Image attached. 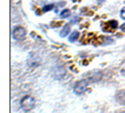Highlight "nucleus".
<instances>
[{
  "mask_svg": "<svg viewBox=\"0 0 125 113\" xmlns=\"http://www.w3.org/2000/svg\"><path fill=\"white\" fill-rule=\"evenodd\" d=\"M34 106H36V100L31 96H25L21 100V108L26 112L32 110Z\"/></svg>",
  "mask_w": 125,
  "mask_h": 113,
  "instance_id": "obj_1",
  "label": "nucleus"
},
{
  "mask_svg": "<svg viewBox=\"0 0 125 113\" xmlns=\"http://www.w3.org/2000/svg\"><path fill=\"white\" fill-rule=\"evenodd\" d=\"M89 81L87 79H83L80 81H77L74 85V92L76 93V95H81V93H83L85 91V89L88 88V85H89Z\"/></svg>",
  "mask_w": 125,
  "mask_h": 113,
  "instance_id": "obj_2",
  "label": "nucleus"
},
{
  "mask_svg": "<svg viewBox=\"0 0 125 113\" xmlns=\"http://www.w3.org/2000/svg\"><path fill=\"white\" fill-rule=\"evenodd\" d=\"M102 78V73L100 71H93V72H90L85 79H87L90 83H94V82H98V81L101 80Z\"/></svg>",
  "mask_w": 125,
  "mask_h": 113,
  "instance_id": "obj_3",
  "label": "nucleus"
},
{
  "mask_svg": "<svg viewBox=\"0 0 125 113\" xmlns=\"http://www.w3.org/2000/svg\"><path fill=\"white\" fill-rule=\"evenodd\" d=\"M13 36H14L15 40L21 41L26 36V30L21 26L15 27L14 30H13Z\"/></svg>",
  "mask_w": 125,
  "mask_h": 113,
  "instance_id": "obj_4",
  "label": "nucleus"
},
{
  "mask_svg": "<svg viewBox=\"0 0 125 113\" xmlns=\"http://www.w3.org/2000/svg\"><path fill=\"white\" fill-rule=\"evenodd\" d=\"M115 99L119 104L124 105L125 104V89H121V90L117 92L115 96Z\"/></svg>",
  "mask_w": 125,
  "mask_h": 113,
  "instance_id": "obj_5",
  "label": "nucleus"
},
{
  "mask_svg": "<svg viewBox=\"0 0 125 113\" xmlns=\"http://www.w3.org/2000/svg\"><path fill=\"white\" fill-rule=\"evenodd\" d=\"M65 74H66L65 69L62 68V67H58V68H56L55 70H54V77H55L56 79H61V78H62L65 76Z\"/></svg>",
  "mask_w": 125,
  "mask_h": 113,
  "instance_id": "obj_6",
  "label": "nucleus"
},
{
  "mask_svg": "<svg viewBox=\"0 0 125 113\" xmlns=\"http://www.w3.org/2000/svg\"><path fill=\"white\" fill-rule=\"evenodd\" d=\"M117 27H118V22H117L116 20H112L106 23V25H105V30H115Z\"/></svg>",
  "mask_w": 125,
  "mask_h": 113,
  "instance_id": "obj_7",
  "label": "nucleus"
},
{
  "mask_svg": "<svg viewBox=\"0 0 125 113\" xmlns=\"http://www.w3.org/2000/svg\"><path fill=\"white\" fill-rule=\"evenodd\" d=\"M70 30H71V26H70L69 24H66L64 27H62V29L61 33H60V35H61L62 37L67 36V35H68V33L70 32Z\"/></svg>",
  "mask_w": 125,
  "mask_h": 113,
  "instance_id": "obj_8",
  "label": "nucleus"
},
{
  "mask_svg": "<svg viewBox=\"0 0 125 113\" xmlns=\"http://www.w3.org/2000/svg\"><path fill=\"white\" fill-rule=\"evenodd\" d=\"M78 37H79V32H78V31H73V32H71V34H70V36H69V41L70 42H75V41H77Z\"/></svg>",
  "mask_w": 125,
  "mask_h": 113,
  "instance_id": "obj_9",
  "label": "nucleus"
},
{
  "mask_svg": "<svg viewBox=\"0 0 125 113\" xmlns=\"http://www.w3.org/2000/svg\"><path fill=\"white\" fill-rule=\"evenodd\" d=\"M70 15H71V10L68 9H64L61 13V17L62 18H68Z\"/></svg>",
  "mask_w": 125,
  "mask_h": 113,
  "instance_id": "obj_10",
  "label": "nucleus"
},
{
  "mask_svg": "<svg viewBox=\"0 0 125 113\" xmlns=\"http://www.w3.org/2000/svg\"><path fill=\"white\" fill-rule=\"evenodd\" d=\"M120 74L121 75H123V76H125V60L120 65Z\"/></svg>",
  "mask_w": 125,
  "mask_h": 113,
  "instance_id": "obj_11",
  "label": "nucleus"
},
{
  "mask_svg": "<svg viewBox=\"0 0 125 113\" xmlns=\"http://www.w3.org/2000/svg\"><path fill=\"white\" fill-rule=\"evenodd\" d=\"M54 7L53 4H48V5H45L44 6V9H43V11H49V10H51Z\"/></svg>",
  "mask_w": 125,
  "mask_h": 113,
  "instance_id": "obj_12",
  "label": "nucleus"
},
{
  "mask_svg": "<svg viewBox=\"0 0 125 113\" xmlns=\"http://www.w3.org/2000/svg\"><path fill=\"white\" fill-rule=\"evenodd\" d=\"M120 16H121V18H122L123 20H125V7H123V9H121V11H120Z\"/></svg>",
  "mask_w": 125,
  "mask_h": 113,
  "instance_id": "obj_13",
  "label": "nucleus"
},
{
  "mask_svg": "<svg viewBox=\"0 0 125 113\" xmlns=\"http://www.w3.org/2000/svg\"><path fill=\"white\" fill-rule=\"evenodd\" d=\"M120 28H121V30H122V31H125V23H124L123 25H121Z\"/></svg>",
  "mask_w": 125,
  "mask_h": 113,
  "instance_id": "obj_14",
  "label": "nucleus"
}]
</instances>
